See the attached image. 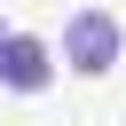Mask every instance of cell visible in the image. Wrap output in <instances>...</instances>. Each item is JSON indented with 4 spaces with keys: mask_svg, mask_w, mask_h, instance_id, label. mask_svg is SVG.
Here are the masks:
<instances>
[{
    "mask_svg": "<svg viewBox=\"0 0 126 126\" xmlns=\"http://www.w3.org/2000/svg\"><path fill=\"white\" fill-rule=\"evenodd\" d=\"M118 55H126V32H118V16H110V8H79V16L63 24V63H71V71L102 79Z\"/></svg>",
    "mask_w": 126,
    "mask_h": 126,
    "instance_id": "obj_1",
    "label": "cell"
},
{
    "mask_svg": "<svg viewBox=\"0 0 126 126\" xmlns=\"http://www.w3.org/2000/svg\"><path fill=\"white\" fill-rule=\"evenodd\" d=\"M47 79H55V47H47V39H32V32H8V47H0V87L39 94Z\"/></svg>",
    "mask_w": 126,
    "mask_h": 126,
    "instance_id": "obj_2",
    "label": "cell"
},
{
    "mask_svg": "<svg viewBox=\"0 0 126 126\" xmlns=\"http://www.w3.org/2000/svg\"><path fill=\"white\" fill-rule=\"evenodd\" d=\"M0 47H8V24H0Z\"/></svg>",
    "mask_w": 126,
    "mask_h": 126,
    "instance_id": "obj_3",
    "label": "cell"
}]
</instances>
